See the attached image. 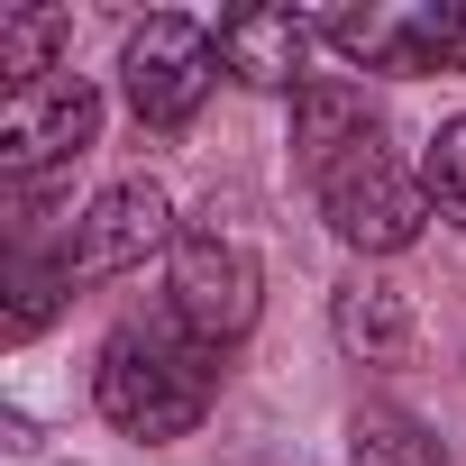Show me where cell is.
<instances>
[{
    "instance_id": "9",
    "label": "cell",
    "mask_w": 466,
    "mask_h": 466,
    "mask_svg": "<svg viewBox=\"0 0 466 466\" xmlns=\"http://www.w3.org/2000/svg\"><path fill=\"white\" fill-rule=\"evenodd\" d=\"M329 339H339L357 366H402V357H411V302H402L384 275H348L339 302H329Z\"/></svg>"
},
{
    "instance_id": "6",
    "label": "cell",
    "mask_w": 466,
    "mask_h": 466,
    "mask_svg": "<svg viewBox=\"0 0 466 466\" xmlns=\"http://www.w3.org/2000/svg\"><path fill=\"white\" fill-rule=\"evenodd\" d=\"M174 201H165V183L156 174H128V183H110V192H92L83 201V219H74V238L56 248L65 266H74V284H110V275H137L156 248H174Z\"/></svg>"
},
{
    "instance_id": "5",
    "label": "cell",
    "mask_w": 466,
    "mask_h": 466,
    "mask_svg": "<svg viewBox=\"0 0 466 466\" xmlns=\"http://www.w3.org/2000/svg\"><path fill=\"white\" fill-rule=\"evenodd\" d=\"M311 28L357 74H466V0H366Z\"/></svg>"
},
{
    "instance_id": "10",
    "label": "cell",
    "mask_w": 466,
    "mask_h": 466,
    "mask_svg": "<svg viewBox=\"0 0 466 466\" xmlns=\"http://www.w3.org/2000/svg\"><path fill=\"white\" fill-rule=\"evenodd\" d=\"M65 293H74V266L19 238V248H10V311H0V339H10V348H28V339L65 311Z\"/></svg>"
},
{
    "instance_id": "1",
    "label": "cell",
    "mask_w": 466,
    "mask_h": 466,
    "mask_svg": "<svg viewBox=\"0 0 466 466\" xmlns=\"http://www.w3.org/2000/svg\"><path fill=\"white\" fill-rule=\"evenodd\" d=\"M293 156H302V174H311V192H320V219L339 228L357 257H402V248L420 238L430 192H420V174L393 156V137H384V119L366 110L357 83L311 74V83L293 92Z\"/></svg>"
},
{
    "instance_id": "13",
    "label": "cell",
    "mask_w": 466,
    "mask_h": 466,
    "mask_svg": "<svg viewBox=\"0 0 466 466\" xmlns=\"http://www.w3.org/2000/svg\"><path fill=\"white\" fill-rule=\"evenodd\" d=\"M420 192H430V210H439V219H457V228H466V110L430 137V156H420Z\"/></svg>"
},
{
    "instance_id": "3",
    "label": "cell",
    "mask_w": 466,
    "mask_h": 466,
    "mask_svg": "<svg viewBox=\"0 0 466 466\" xmlns=\"http://www.w3.org/2000/svg\"><path fill=\"white\" fill-rule=\"evenodd\" d=\"M201 348H238L266 311V266H257V238L238 228V210H201L174 228V302H165Z\"/></svg>"
},
{
    "instance_id": "8",
    "label": "cell",
    "mask_w": 466,
    "mask_h": 466,
    "mask_svg": "<svg viewBox=\"0 0 466 466\" xmlns=\"http://www.w3.org/2000/svg\"><path fill=\"white\" fill-rule=\"evenodd\" d=\"M320 28L302 19V10H228L219 19V65L238 74V83H257V92H302L311 74H302V46H311Z\"/></svg>"
},
{
    "instance_id": "4",
    "label": "cell",
    "mask_w": 466,
    "mask_h": 466,
    "mask_svg": "<svg viewBox=\"0 0 466 466\" xmlns=\"http://www.w3.org/2000/svg\"><path fill=\"white\" fill-rule=\"evenodd\" d=\"M219 37L210 28H192V19H174V10H156V19H137L128 28V46H119V92H128V110H137V128H156V137H174V128H192L201 119V101L219 92Z\"/></svg>"
},
{
    "instance_id": "11",
    "label": "cell",
    "mask_w": 466,
    "mask_h": 466,
    "mask_svg": "<svg viewBox=\"0 0 466 466\" xmlns=\"http://www.w3.org/2000/svg\"><path fill=\"white\" fill-rule=\"evenodd\" d=\"M348 466H448V457H439V439H430L411 411L366 402V411L348 420Z\"/></svg>"
},
{
    "instance_id": "7",
    "label": "cell",
    "mask_w": 466,
    "mask_h": 466,
    "mask_svg": "<svg viewBox=\"0 0 466 466\" xmlns=\"http://www.w3.org/2000/svg\"><path fill=\"white\" fill-rule=\"evenodd\" d=\"M101 128V92L65 65L46 83H19V92H0V165H10V183H37L56 165H74Z\"/></svg>"
},
{
    "instance_id": "12",
    "label": "cell",
    "mask_w": 466,
    "mask_h": 466,
    "mask_svg": "<svg viewBox=\"0 0 466 466\" xmlns=\"http://www.w3.org/2000/svg\"><path fill=\"white\" fill-rule=\"evenodd\" d=\"M74 37V19L65 10H19L10 28H0V74H10V92L19 83H46V74H65L56 65V46Z\"/></svg>"
},
{
    "instance_id": "2",
    "label": "cell",
    "mask_w": 466,
    "mask_h": 466,
    "mask_svg": "<svg viewBox=\"0 0 466 466\" xmlns=\"http://www.w3.org/2000/svg\"><path fill=\"white\" fill-rule=\"evenodd\" d=\"M219 393V348H201L174 311H137L101 339V366H92V402L110 430L128 439H183L201 430Z\"/></svg>"
}]
</instances>
